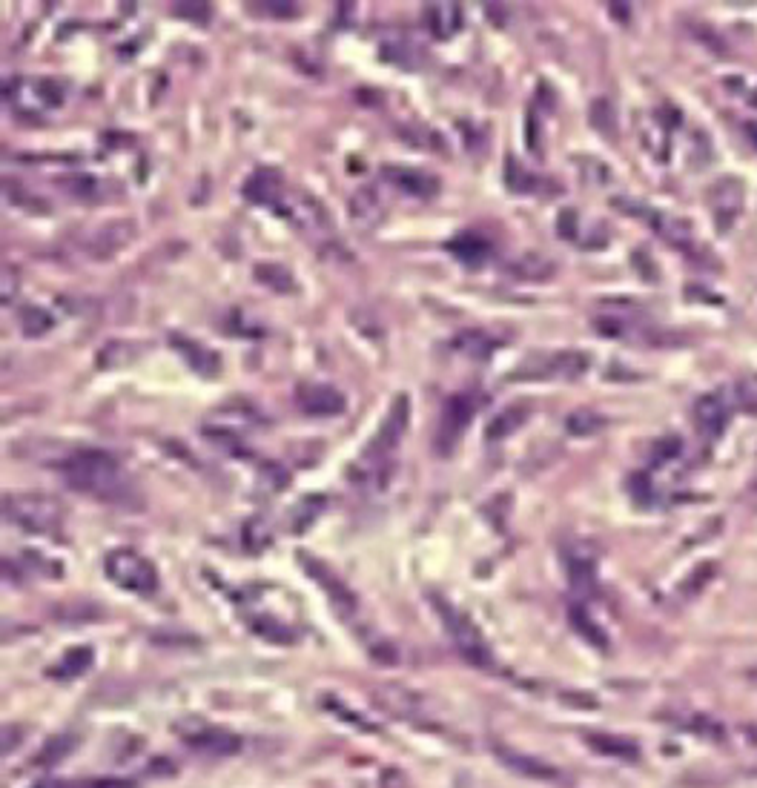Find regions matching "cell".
<instances>
[{"label": "cell", "instance_id": "836d02e7", "mask_svg": "<svg viewBox=\"0 0 757 788\" xmlns=\"http://www.w3.org/2000/svg\"><path fill=\"white\" fill-rule=\"evenodd\" d=\"M52 327H55V319L44 307H23L21 310V330L26 339H41Z\"/></svg>", "mask_w": 757, "mask_h": 788}, {"label": "cell", "instance_id": "603a6c76", "mask_svg": "<svg viewBox=\"0 0 757 788\" xmlns=\"http://www.w3.org/2000/svg\"><path fill=\"white\" fill-rule=\"evenodd\" d=\"M508 276L517 278V281H545V278L554 276V261L537 253H525V256L514 258L508 267Z\"/></svg>", "mask_w": 757, "mask_h": 788}, {"label": "cell", "instance_id": "e575fe53", "mask_svg": "<svg viewBox=\"0 0 757 788\" xmlns=\"http://www.w3.org/2000/svg\"><path fill=\"white\" fill-rule=\"evenodd\" d=\"M568 614H571V622H574V628H577V631H580V634H583V637L588 639L591 645H597V648H608L606 634H603V631L597 628V622H594V619L585 614V608H583V605H580V602H574Z\"/></svg>", "mask_w": 757, "mask_h": 788}, {"label": "cell", "instance_id": "f546056e", "mask_svg": "<svg viewBox=\"0 0 757 788\" xmlns=\"http://www.w3.org/2000/svg\"><path fill=\"white\" fill-rule=\"evenodd\" d=\"M588 121L603 138H617V109L608 98H597L588 109Z\"/></svg>", "mask_w": 757, "mask_h": 788}, {"label": "cell", "instance_id": "ab89813d", "mask_svg": "<svg viewBox=\"0 0 757 788\" xmlns=\"http://www.w3.org/2000/svg\"><path fill=\"white\" fill-rule=\"evenodd\" d=\"M250 9H261V15H270V18H293V15H299L296 3H250Z\"/></svg>", "mask_w": 757, "mask_h": 788}, {"label": "cell", "instance_id": "44dd1931", "mask_svg": "<svg viewBox=\"0 0 757 788\" xmlns=\"http://www.w3.org/2000/svg\"><path fill=\"white\" fill-rule=\"evenodd\" d=\"M425 23L433 32V38L448 41L462 26V6L459 3H428L425 6Z\"/></svg>", "mask_w": 757, "mask_h": 788}, {"label": "cell", "instance_id": "484cf974", "mask_svg": "<svg viewBox=\"0 0 757 788\" xmlns=\"http://www.w3.org/2000/svg\"><path fill=\"white\" fill-rule=\"evenodd\" d=\"M253 276L259 281L261 287H270L276 293H296V278L293 273L279 264V261H264V264H256Z\"/></svg>", "mask_w": 757, "mask_h": 788}, {"label": "cell", "instance_id": "d6a6232c", "mask_svg": "<svg viewBox=\"0 0 757 788\" xmlns=\"http://www.w3.org/2000/svg\"><path fill=\"white\" fill-rule=\"evenodd\" d=\"M537 184H540V181L525 170L520 161H514L511 155L505 158V187H508V190L517 192V195H531V192L537 190Z\"/></svg>", "mask_w": 757, "mask_h": 788}, {"label": "cell", "instance_id": "f35d334b", "mask_svg": "<svg viewBox=\"0 0 757 788\" xmlns=\"http://www.w3.org/2000/svg\"><path fill=\"white\" fill-rule=\"evenodd\" d=\"M173 15L193 23H207L213 15V6L210 3H173Z\"/></svg>", "mask_w": 757, "mask_h": 788}, {"label": "cell", "instance_id": "d590c367", "mask_svg": "<svg viewBox=\"0 0 757 788\" xmlns=\"http://www.w3.org/2000/svg\"><path fill=\"white\" fill-rule=\"evenodd\" d=\"M6 198L15 204V207H21V210H29V213H46L49 207H46L44 201L35 195V192L23 190L18 181H6Z\"/></svg>", "mask_w": 757, "mask_h": 788}, {"label": "cell", "instance_id": "7bdbcfd3", "mask_svg": "<svg viewBox=\"0 0 757 788\" xmlns=\"http://www.w3.org/2000/svg\"><path fill=\"white\" fill-rule=\"evenodd\" d=\"M694 731H697V734H703V737H712V740H720V737H723V728L714 723V720H709V717H697Z\"/></svg>", "mask_w": 757, "mask_h": 788}, {"label": "cell", "instance_id": "60d3db41", "mask_svg": "<svg viewBox=\"0 0 757 788\" xmlns=\"http://www.w3.org/2000/svg\"><path fill=\"white\" fill-rule=\"evenodd\" d=\"M680 450H683V442L677 436L660 439V442H654V462H669L674 456H680Z\"/></svg>", "mask_w": 757, "mask_h": 788}, {"label": "cell", "instance_id": "ffe728a7", "mask_svg": "<svg viewBox=\"0 0 757 788\" xmlns=\"http://www.w3.org/2000/svg\"><path fill=\"white\" fill-rule=\"evenodd\" d=\"M445 247H448V253H451L459 264H465V267H471V270H479V267L491 258V253H494L491 241L476 233L456 235Z\"/></svg>", "mask_w": 757, "mask_h": 788}, {"label": "cell", "instance_id": "b9f144b4", "mask_svg": "<svg viewBox=\"0 0 757 788\" xmlns=\"http://www.w3.org/2000/svg\"><path fill=\"white\" fill-rule=\"evenodd\" d=\"M557 233L568 238V241L577 238V213H574V210H563V213H560V218H557Z\"/></svg>", "mask_w": 757, "mask_h": 788}, {"label": "cell", "instance_id": "52a82bcc", "mask_svg": "<svg viewBox=\"0 0 757 788\" xmlns=\"http://www.w3.org/2000/svg\"><path fill=\"white\" fill-rule=\"evenodd\" d=\"M104 571L118 585L132 594H152L158 588V571L147 556L135 554L130 548H118L104 559Z\"/></svg>", "mask_w": 757, "mask_h": 788}, {"label": "cell", "instance_id": "5b68a950", "mask_svg": "<svg viewBox=\"0 0 757 788\" xmlns=\"http://www.w3.org/2000/svg\"><path fill=\"white\" fill-rule=\"evenodd\" d=\"M591 367V359L580 350H560V353H531L522 364L514 367L511 379L534 382V379H580Z\"/></svg>", "mask_w": 757, "mask_h": 788}, {"label": "cell", "instance_id": "5bb4252c", "mask_svg": "<svg viewBox=\"0 0 757 788\" xmlns=\"http://www.w3.org/2000/svg\"><path fill=\"white\" fill-rule=\"evenodd\" d=\"M385 181L390 187H396L399 192L419 198V201H431L439 195V178L425 170H416V167H385Z\"/></svg>", "mask_w": 757, "mask_h": 788}, {"label": "cell", "instance_id": "7c38bea8", "mask_svg": "<svg viewBox=\"0 0 757 788\" xmlns=\"http://www.w3.org/2000/svg\"><path fill=\"white\" fill-rule=\"evenodd\" d=\"M565 571H568V582L574 594L580 597L597 594V559L583 542H571L565 548Z\"/></svg>", "mask_w": 757, "mask_h": 788}, {"label": "cell", "instance_id": "f6af8a7d", "mask_svg": "<svg viewBox=\"0 0 757 788\" xmlns=\"http://www.w3.org/2000/svg\"><path fill=\"white\" fill-rule=\"evenodd\" d=\"M15 296V278L9 281V267H3V304H9Z\"/></svg>", "mask_w": 757, "mask_h": 788}, {"label": "cell", "instance_id": "6da1fadb", "mask_svg": "<svg viewBox=\"0 0 757 788\" xmlns=\"http://www.w3.org/2000/svg\"><path fill=\"white\" fill-rule=\"evenodd\" d=\"M58 470L64 473V479L72 488L87 493L92 499H101L109 505H124V508L135 505L132 502L135 490H132L130 479L124 476L121 465L109 456L107 450H75L66 456Z\"/></svg>", "mask_w": 757, "mask_h": 788}, {"label": "cell", "instance_id": "9c48e42d", "mask_svg": "<svg viewBox=\"0 0 757 788\" xmlns=\"http://www.w3.org/2000/svg\"><path fill=\"white\" fill-rule=\"evenodd\" d=\"M476 410H479V402L471 393L448 396V402L442 405L439 427H436V453L439 456H448L456 448L459 436L465 433V427L476 416Z\"/></svg>", "mask_w": 757, "mask_h": 788}, {"label": "cell", "instance_id": "f1b7e54d", "mask_svg": "<svg viewBox=\"0 0 757 788\" xmlns=\"http://www.w3.org/2000/svg\"><path fill=\"white\" fill-rule=\"evenodd\" d=\"M606 425V416H600V413H594V410H574V413L565 416V430H568L571 436H580V439L606 430Z\"/></svg>", "mask_w": 757, "mask_h": 788}, {"label": "cell", "instance_id": "3957f363", "mask_svg": "<svg viewBox=\"0 0 757 788\" xmlns=\"http://www.w3.org/2000/svg\"><path fill=\"white\" fill-rule=\"evenodd\" d=\"M3 511H6L9 522H15L18 528L29 533L52 536V533H61V528H64L61 502L46 496V493H9L3 499Z\"/></svg>", "mask_w": 757, "mask_h": 788}, {"label": "cell", "instance_id": "7dc6e473", "mask_svg": "<svg viewBox=\"0 0 757 788\" xmlns=\"http://www.w3.org/2000/svg\"><path fill=\"white\" fill-rule=\"evenodd\" d=\"M755 774H757V771H755Z\"/></svg>", "mask_w": 757, "mask_h": 788}, {"label": "cell", "instance_id": "ac0fdd59", "mask_svg": "<svg viewBox=\"0 0 757 788\" xmlns=\"http://www.w3.org/2000/svg\"><path fill=\"white\" fill-rule=\"evenodd\" d=\"M302 559H304V571H307V574L313 576V579H316V582H319V585L325 588L327 597H330V602H333V608H336V611H339L342 617H350V614H356V597H353V594L347 591L345 585H342V582H339L336 576L330 574V571H327L325 565H322V562H319L316 556H304L302 554Z\"/></svg>", "mask_w": 757, "mask_h": 788}, {"label": "cell", "instance_id": "7a4b0ae2", "mask_svg": "<svg viewBox=\"0 0 757 788\" xmlns=\"http://www.w3.org/2000/svg\"><path fill=\"white\" fill-rule=\"evenodd\" d=\"M408 422H411V399L405 393H399L393 399L382 427L370 439L365 453L359 456V462H353L350 476L359 485H365L370 490L388 488L390 476L396 473V448L402 445V439L408 433Z\"/></svg>", "mask_w": 757, "mask_h": 788}, {"label": "cell", "instance_id": "ba28073f", "mask_svg": "<svg viewBox=\"0 0 757 788\" xmlns=\"http://www.w3.org/2000/svg\"><path fill=\"white\" fill-rule=\"evenodd\" d=\"M276 213L287 218L299 233L307 235V241H330L333 224L327 218V210L322 207L319 198L313 195H302V192H287L284 201L276 207Z\"/></svg>", "mask_w": 757, "mask_h": 788}, {"label": "cell", "instance_id": "cb8c5ba5", "mask_svg": "<svg viewBox=\"0 0 757 788\" xmlns=\"http://www.w3.org/2000/svg\"><path fill=\"white\" fill-rule=\"evenodd\" d=\"M497 347L499 341L491 339L485 330H462L454 339L456 353H462V356H468V359H476V362L491 359V353H494Z\"/></svg>", "mask_w": 757, "mask_h": 788}, {"label": "cell", "instance_id": "277c9868", "mask_svg": "<svg viewBox=\"0 0 757 788\" xmlns=\"http://www.w3.org/2000/svg\"><path fill=\"white\" fill-rule=\"evenodd\" d=\"M436 611L445 622V631L448 637L454 639L456 651L465 657V660L476 665V668H494V651L488 645V639L482 637V631L476 628V622L471 617H465L462 611H456L451 602L445 599H436Z\"/></svg>", "mask_w": 757, "mask_h": 788}, {"label": "cell", "instance_id": "8d00e7d4", "mask_svg": "<svg viewBox=\"0 0 757 788\" xmlns=\"http://www.w3.org/2000/svg\"><path fill=\"white\" fill-rule=\"evenodd\" d=\"M646 147H649L660 161L669 158V129L663 127V121H654V124L646 129Z\"/></svg>", "mask_w": 757, "mask_h": 788}, {"label": "cell", "instance_id": "2e32d148", "mask_svg": "<svg viewBox=\"0 0 757 788\" xmlns=\"http://www.w3.org/2000/svg\"><path fill=\"white\" fill-rule=\"evenodd\" d=\"M640 218H646L651 224V230L660 235L666 244H671V247H680V250H692L694 247V227L692 221H686V218H677V215L671 213H657V210H646L643 207V215Z\"/></svg>", "mask_w": 757, "mask_h": 788}, {"label": "cell", "instance_id": "8fae6325", "mask_svg": "<svg viewBox=\"0 0 757 788\" xmlns=\"http://www.w3.org/2000/svg\"><path fill=\"white\" fill-rule=\"evenodd\" d=\"M296 405H299L304 416L333 419V416H342V413H345L347 399L342 390H336V387H330V384L307 382L296 387Z\"/></svg>", "mask_w": 757, "mask_h": 788}, {"label": "cell", "instance_id": "4fadbf2b", "mask_svg": "<svg viewBox=\"0 0 757 788\" xmlns=\"http://www.w3.org/2000/svg\"><path fill=\"white\" fill-rule=\"evenodd\" d=\"M135 238V224L132 221H109L104 227H98L95 233L89 235L84 241V250L89 258H98V261H107L118 250H124Z\"/></svg>", "mask_w": 757, "mask_h": 788}, {"label": "cell", "instance_id": "30bf717a", "mask_svg": "<svg viewBox=\"0 0 757 788\" xmlns=\"http://www.w3.org/2000/svg\"><path fill=\"white\" fill-rule=\"evenodd\" d=\"M743 204H746V190L737 178L714 181L712 190H709V210H712L717 233H729L735 227V221L743 213Z\"/></svg>", "mask_w": 757, "mask_h": 788}, {"label": "cell", "instance_id": "4316f807", "mask_svg": "<svg viewBox=\"0 0 757 788\" xmlns=\"http://www.w3.org/2000/svg\"><path fill=\"white\" fill-rule=\"evenodd\" d=\"M525 419H528V407H505L502 413H497V416L491 419V425L485 427V439H488V442H502L505 436H511L514 430H520Z\"/></svg>", "mask_w": 757, "mask_h": 788}, {"label": "cell", "instance_id": "83f0119b", "mask_svg": "<svg viewBox=\"0 0 757 788\" xmlns=\"http://www.w3.org/2000/svg\"><path fill=\"white\" fill-rule=\"evenodd\" d=\"M382 58L390 64L405 66V69H416L422 64V52L408 38H390L382 43Z\"/></svg>", "mask_w": 757, "mask_h": 788}, {"label": "cell", "instance_id": "7402d4cb", "mask_svg": "<svg viewBox=\"0 0 757 788\" xmlns=\"http://www.w3.org/2000/svg\"><path fill=\"white\" fill-rule=\"evenodd\" d=\"M382 215H385V201H382V195H379L376 187H362V190L350 198V218H353L359 227L379 224Z\"/></svg>", "mask_w": 757, "mask_h": 788}, {"label": "cell", "instance_id": "d6986e66", "mask_svg": "<svg viewBox=\"0 0 757 788\" xmlns=\"http://www.w3.org/2000/svg\"><path fill=\"white\" fill-rule=\"evenodd\" d=\"M170 344L175 347V353L187 362V367L195 370L198 376L210 379V376H216L218 370H221L218 353H213L210 347H204L201 341H193L187 339V336H181V333H175V336H170Z\"/></svg>", "mask_w": 757, "mask_h": 788}, {"label": "cell", "instance_id": "d4e9b609", "mask_svg": "<svg viewBox=\"0 0 757 788\" xmlns=\"http://www.w3.org/2000/svg\"><path fill=\"white\" fill-rule=\"evenodd\" d=\"M58 187H61L69 198L84 201V204H98V201L104 198L101 184H98L92 175H87V172H69L64 178H58Z\"/></svg>", "mask_w": 757, "mask_h": 788}, {"label": "cell", "instance_id": "e0dca14e", "mask_svg": "<svg viewBox=\"0 0 757 788\" xmlns=\"http://www.w3.org/2000/svg\"><path fill=\"white\" fill-rule=\"evenodd\" d=\"M694 425H697L703 439H720L726 425H729V407H726V402L717 393L700 396L694 402Z\"/></svg>", "mask_w": 757, "mask_h": 788}, {"label": "cell", "instance_id": "8992f818", "mask_svg": "<svg viewBox=\"0 0 757 788\" xmlns=\"http://www.w3.org/2000/svg\"><path fill=\"white\" fill-rule=\"evenodd\" d=\"M6 101L18 109L21 115H44L49 109H58L64 104V89L52 78H12L3 86Z\"/></svg>", "mask_w": 757, "mask_h": 788}, {"label": "cell", "instance_id": "9a60e30c", "mask_svg": "<svg viewBox=\"0 0 757 788\" xmlns=\"http://www.w3.org/2000/svg\"><path fill=\"white\" fill-rule=\"evenodd\" d=\"M244 198L247 201H253V204H261V207H279L284 201V195H287V184H284L282 172L273 170V167H259V170L253 172L250 178H247V184H244Z\"/></svg>", "mask_w": 757, "mask_h": 788}, {"label": "cell", "instance_id": "74e56055", "mask_svg": "<svg viewBox=\"0 0 757 788\" xmlns=\"http://www.w3.org/2000/svg\"><path fill=\"white\" fill-rule=\"evenodd\" d=\"M714 576V565L712 562H706V565H700V568H694L692 576L683 582V588H680V594L683 597H697L706 585H709V579Z\"/></svg>", "mask_w": 757, "mask_h": 788}, {"label": "cell", "instance_id": "4dcf8cb0", "mask_svg": "<svg viewBox=\"0 0 757 788\" xmlns=\"http://www.w3.org/2000/svg\"><path fill=\"white\" fill-rule=\"evenodd\" d=\"M588 743H591V748H597L600 754H608V757H620V760H637L640 757V748L634 746L631 740H623V737L591 734Z\"/></svg>", "mask_w": 757, "mask_h": 788}, {"label": "cell", "instance_id": "bcb514c9", "mask_svg": "<svg viewBox=\"0 0 757 788\" xmlns=\"http://www.w3.org/2000/svg\"><path fill=\"white\" fill-rule=\"evenodd\" d=\"M743 499H746V505H749L752 511H757V476L749 482V488H746V496H743Z\"/></svg>", "mask_w": 757, "mask_h": 788}, {"label": "cell", "instance_id": "1f68e13d", "mask_svg": "<svg viewBox=\"0 0 757 788\" xmlns=\"http://www.w3.org/2000/svg\"><path fill=\"white\" fill-rule=\"evenodd\" d=\"M138 344H132V341H109L107 347H101V356H98V367H104V370H118V367H124V364H130L138 353Z\"/></svg>", "mask_w": 757, "mask_h": 788}, {"label": "cell", "instance_id": "ee69618b", "mask_svg": "<svg viewBox=\"0 0 757 788\" xmlns=\"http://www.w3.org/2000/svg\"><path fill=\"white\" fill-rule=\"evenodd\" d=\"M740 407L746 410V413H752V416H757V393H740Z\"/></svg>", "mask_w": 757, "mask_h": 788}]
</instances>
